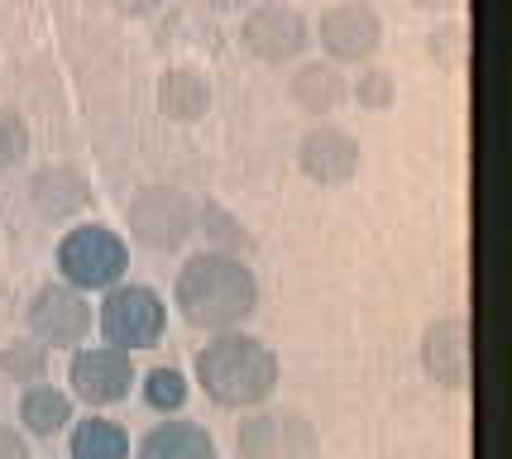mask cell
Masks as SVG:
<instances>
[{
	"mask_svg": "<svg viewBox=\"0 0 512 459\" xmlns=\"http://www.w3.org/2000/svg\"><path fill=\"white\" fill-rule=\"evenodd\" d=\"M182 321L197 330H235L259 311V278L249 268L245 254H221V249H201L178 268L173 283Z\"/></svg>",
	"mask_w": 512,
	"mask_h": 459,
	"instance_id": "6da1fadb",
	"label": "cell"
},
{
	"mask_svg": "<svg viewBox=\"0 0 512 459\" xmlns=\"http://www.w3.org/2000/svg\"><path fill=\"white\" fill-rule=\"evenodd\" d=\"M197 388L225 412H254L278 393V354L268 350L259 335H240V330H216L211 345L197 354Z\"/></svg>",
	"mask_w": 512,
	"mask_h": 459,
	"instance_id": "7a4b0ae2",
	"label": "cell"
},
{
	"mask_svg": "<svg viewBox=\"0 0 512 459\" xmlns=\"http://www.w3.org/2000/svg\"><path fill=\"white\" fill-rule=\"evenodd\" d=\"M58 273L67 287L77 292H106V287L125 283L130 273V244L115 235L111 225H77L58 240Z\"/></svg>",
	"mask_w": 512,
	"mask_h": 459,
	"instance_id": "3957f363",
	"label": "cell"
},
{
	"mask_svg": "<svg viewBox=\"0 0 512 459\" xmlns=\"http://www.w3.org/2000/svg\"><path fill=\"white\" fill-rule=\"evenodd\" d=\"M125 230L149 254H178L197 235V201L178 187H144L125 201Z\"/></svg>",
	"mask_w": 512,
	"mask_h": 459,
	"instance_id": "277c9868",
	"label": "cell"
},
{
	"mask_svg": "<svg viewBox=\"0 0 512 459\" xmlns=\"http://www.w3.org/2000/svg\"><path fill=\"white\" fill-rule=\"evenodd\" d=\"M96 326L106 335V345L115 350H154L163 340V326H168V306L158 297L154 287L144 283H115L106 287V302H101V316Z\"/></svg>",
	"mask_w": 512,
	"mask_h": 459,
	"instance_id": "5b68a950",
	"label": "cell"
},
{
	"mask_svg": "<svg viewBox=\"0 0 512 459\" xmlns=\"http://www.w3.org/2000/svg\"><path fill=\"white\" fill-rule=\"evenodd\" d=\"M235 459H321V436L297 407L254 412L235 431Z\"/></svg>",
	"mask_w": 512,
	"mask_h": 459,
	"instance_id": "8992f818",
	"label": "cell"
},
{
	"mask_svg": "<svg viewBox=\"0 0 512 459\" xmlns=\"http://www.w3.org/2000/svg\"><path fill=\"white\" fill-rule=\"evenodd\" d=\"M240 44L249 58H259L268 67L297 63L307 48H312V24L302 20V10L278 5V0H259L249 5L245 24H240Z\"/></svg>",
	"mask_w": 512,
	"mask_h": 459,
	"instance_id": "52a82bcc",
	"label": "cell"
},
{
	"mask_svg": "<svg viewBox=\"0 0 512 459\" xmlns=\"http://www.w3.org/2000/svg\"><path fill=\"white\" fill-rule=\"evenodd\" d=\"M67 383H72V402L101 412V407H115V402L130 397L139 373H134V359L125 350H115V345H87V350L72 354Z\"/></svg>",
	"mask_w": 512,
	"mask_h": 459,
	"instance_id": "ba28073f",
	"label": "cell"
},
{
	"mask_svg": "<svg viewBox=\"0 0 512 459\" xmlns=\"http://www.w3.org/2000/svg\"><path fill=\"white\" fill-rule=\"evenodd\" d=\"M24 321H29V335L44 340L48 350H72V345H82L91 335V306L77 287L48 283L29 297Z\"/></svg>",
	"mask_w": 512,
	"mask_h": 459,
	"instance_id": "9c48e42d",
	"label": "cell"
},
{
	"mask_svg": "<svg viewBox=\"0 0 512 459\" xmlns=\"http://www.w3.org/2000/svg\"><path fill=\"white\" fill-rule=\"evenodd\" d=\"M316 39L331 53V63H369L383 48V20L374 15L369 0H340L331 5L321 24H316Z\"/></svg>",
	"mask_w": 512,
	"mask_h": 459,
	"instance_id": "30bf717a",
	"label": "cell"
},
{
	"mask_svg": "<svg viewBox=\"0 0 512 459\" xmlns=\"http://www.w3.org/2000/svg\"><path fill=\"white\" fill-rule=\"evenodd\" d=\"M359 163H364V153H359V139L350 130H340V125H312V130L302 134V144H297V168L312 177L316 187H345V182H355Z\"/></svg>",
	"mask_w": 512,
	"mask_h": 459,
	"instance_id": "8fae6325",
	"label": "cell"
},
{
	"mask_svg": "<svg viewBox=\"0 0 512 459\" xmlns=\"http://www.w3.org/2000/svg\"><path fill=\"white\" fill-rule=\"evenodd\" d=\"M469 369H474V350H469V326L460 316L431 321L422 335V373L436 388H465Z\"/></svg>",
	"mask_w": 512,
	"mask_h": 459,
	"instance_id": "7c38bea8",
	"label": "cell"
},
{
	"mask_svg": "<svg viewBox=\"0 0 512 459\" xmlns=\"http://www.w3.org/2000/svg\"><path fill=\"white\" fill-rule=\"evenodd\" d=\"M29 206L34 216L48 220V225H63V220L82 216L91 206V182L77 168L67 163H53V168H39L29 177Z\"/></svg>",
	"mask_w": 512,
	"mask_h": 459,
	"instance_id": "4fadbf2b",
	"label": "cell"
},
{
	"mask_svg": "<svg viewBox=\"0 0 512 459\" xmlns=\"http://www.w3.org/2000/svg\"><path fill=\"white\" fill-rule=\"evenodd\" d=\"M288 96L307 115H335L350 101V77L340 72V63H307L288 77Z\"/></svg>",
	"mask_w": 512,
	"mask_h": 459,
	"instance_id": "5bb4252c",
	"label": "cell"
},
{
	"mask_svg": "<svg viewBox=\"0 0 512 459\" xmlns=\"http://www.w3.org/2000/svg\"><path fill=\"white\" fill-rule=\"evenodd\" d=\"M158 110L173 125H197L201 115L211 110V82H206V72H197V67H168L158 77Z\"/></svg>",
	"mask_w": 512,
	"mask_h": 459,
	"instance_id": "9a60e30c",
	"label": "cell"
},
{
	"mask_svg": "<svg viewBox=\"0 0 512 459\" xmlns=\"http://www.w3.org/2000/svg\"><path fill=\"white\" fill-rule=\"evenodd\" d=\"M134 459H221L216 455V440L206 426L197 421H163L149 436L139 440V455Z\"/></svg>",
	"mask_w": 512,
	"mask_h": 459,
	"instance_id": "2e32d148",
	"label": "cell"
},
{
	"mask_svg": "<svg viewBox=\"0 0 512 459\" xmlns=\"http://www.w3.org/2000/svg\"><path fill=\"white\" fill-rule=\"evenodd\" d=\"M72 412H77L72 393L53 388V383H29V388H24V397H20L24 431H29V436H39V440L63 436L67 426H72Z\"/></svg>",
	"mask_w": 512,
	"mask_h": 459,
	"instance_id": "e0dca14e",
	"label": "cell"
},
{
	"mask_svg": "<svg viewBox=\"0 0 512 459\" xmlns=\"http://www.w3.org/2000/svg\"><path fill=\"white\" fill-rule=\"evenodd\" d=\"M67 455L72 459H130V436L111 416H87V421L72 426Z\"/></svg>",
	"mask_w": 512,
	"mask_h": 459,
	"instance_id": "ac0fdd59",
	"label": "cell"
},
{
	"mask_svg": "<svg viewBox=\"0 0 512 459\" xmlns=\"http://www.w3.org/2000/svg\"><path fill=\"white\" fill-rule=\"evenodd\" d=\"M0 373L10 378V383H44L48 373V345L44 340H34V335H20V340H10V345H0Z\"/></svg>",
	"mask_w": 512,
	"mask_h": 459,
	"instance_id": "d6986e66",
	"label": "cell"
},
{
	"mask_svg": "<svg viewBox=\"0 0 512 459\" xmlns=\"http://www.w3.org/2000/svg\"><path fill=\"white\" fill-rule=\"evenodd\" d=\"M197 225H201L197 235H206V240H211V249H221V254H249V249H254L249 230L230 216V211H221L216 201H201V206H197Z\"/></svg>",
	"mask_w": 512,
	"mask_h": 459,
	"instance_id": "ffe728a7",
	"label": "cell"
},
{
	"mask_svg": "<svg viewBox=\"0 0 512 459\" xmlns=\"http://www.w3.org/2000/svg\"><path fill=\"white\" fill-rule=\"evenodd\" d=\"M187 373H178V369H168V364H158V369H149L144 373V402L154 407V412H182L187 407Z\"/></svg>",
	"mask_w": 512,
	"mask_h": 459,
	"instance_id": "44dd1931",
	"label": "cell"
},
{
	"mask_svg": "<svg viewBox=\"0 0 512 459\" xmlns=\"http://www.w3.org/2000/svg\"><path fill=\"white\" fill-rule=\"evenodd\" d=\"M29 125H24L20 110L0 106V173H10V168H20L24 158H29Z\"/></svg>",
	"mask_w": 512,
	"mask_h": 459,
	"instance_id": "7402d4cb",
	"label": "cell"
},
{
	"mask_svg": "<svg viewBox=\"0 0 512 459\" xmlns=\"http://www.w3.org/2000/svg\"><path fill=\"white\" fill-rule=\"evenodd\" d=\"M350 96L369 110H388L398 101V82H393L388 72H379V67H369V72H359V82L350 87Z\"/></svg>",
	"mask_w": 512,
	"mask_h": 459,
	"instance_id": "603a6c76",
	"label": "cell"
},
{
	"mask_svg": "<svg viewBox=\"0 0 512 459\" xmlns=\"http://www.w3.org/2000/svg\"><path fill=\"white\" fill-rule=\"evenodd\" d=\"M426 53H431V63L460 67V58H465V29H460V24L431 29V39H426Z\"/></svg>",
	"mask_w": 512,
	"mask_h": 459,
	"instance_id": "cb8c5ba5",
	"label": "cell"
},
{
	"mask_svg": "<svg viewBox=\"0 0 512 459\" xmlns=\"http://www.w3.org/2000/svg\"><path fill=\"white\" fill-rule=\"evenodd\" d=\"M0 459H34L29 455V440L15 426H0Z\"/></svg>",
	"mask_w": 512,
	"mask_h": 459,
	"instance_id": "d4e9b609",
	"label": "cell"
},
{
	"mask_svg": "<svg viewBox=\"0 0 512 459\" xmlns=\"http://www.w3.org/2000/svg\"><path fill=\"white\" fill-rule=\"evenodd\" d=\"M115 15H125V20H144V15H154L163 0H111Z\"/></svg>",
	"mask_w": 512,
	"mask_h": 459,
	"instance_id": "484cf974",
	"label": "cell"
},
{
	"mask_svg": "<svg viewBox=\"0 0 512 459\" xmlns=\"http://www.w3.org/2000/svg\"><path fill=\"white\" fill-rule=\"evenodd\" d=\"M201 10H211V15H235V10H249L254 0H192Z\"/></svg>",
	"mask_w": 512,
	"mask_h": 459,
	"instance_id": "4316f807",
	"label": "cell"
},
{
	"mask_svg": "<svg viewBox=\"0 0 512 459\" xmlns=\"http://www.w3.org/2000/svg\"><path fill=\"white\" fill-rule=\"evenodd\" d=\"M407 5H412V10H450L455 0H407Z\"/></svg>",
	"mask_w": 512,
	"mask_h": 459,
	"instance_id": "83f0119b",
	"label": "cell"
}]
</instances>
